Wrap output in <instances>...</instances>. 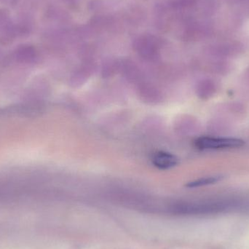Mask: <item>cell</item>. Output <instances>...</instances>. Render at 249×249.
Wrapping results in <instances>:
<instances>
[{
  "label": "cell",
  "instance_id": "obj_2",
  "mask_svg": "<svg viewBox=\"0 0 249 249\" xmlns=\"http://www.w3.org/2000/svg\"><path fill=\"white\" fill-rule=\"evenodd\" d=\"M157 46L156 39L152 36H141L136 41V49L143 56H154L157 53Z\"/></svg>",
  "mask_w": 249,
  "mask_h": 249
},
{
  "label": "cell",
  "instance_id": "obj_4",
  "mask_svg": "<svg viewBox=\"0 0 249 249\" xmlns=\"http://www.w3.org/2000/svg\"><path fill=\"white\" fill-rule=\"evenodd\" d=\"M222 179V177H205V178H199V179L195 180V181H190L187 183L186 187L189 188H196V187H203V186H207L209 184H214L217 181Z\"/></svg>",
  "mask_w": 249,
  "mask_h": 249
},
{
  "label": "cell",
  "instance_id": "obj_1",
  "mask_svg": "<svg viewBox=\"0 0 249 249\" xmlns=\"http://www.w3.org/2000/svg\"><path fill=\"white\" fill-rule=\"evenodd\" d=\"M200 149H219L236 148L244 145V141L235 138L200 137L195 142Z\"/></svg>",
  "mask_w": 249,
  "mask_h": 249
},
{
  "label": "cell",
  "instance_id": "obj_3",
  "mask_svg": "<svg viewBox=\"0 0 249 249\" xmlns=\"http://www.w3.org/2000/svg\"><path fill=\"white\" fill-rule=\"evenodd\" d=\"M178 160L173 154L165 152H158L153 155L152 163L161 170L170 169L178 164Z\"/></svg>",
  "mask_w": 249,
  "mask_h": 249
}]
</instances>
